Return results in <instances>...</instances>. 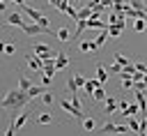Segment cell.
<instances>
[{
	"label": "cell",
	"mask_w": 147,
	"mask_h": 136,
	"mask_svg": "<svg viewBox=\"0 0 147 136\" xmlns=\"http://www.w3.org/2000/svg\"><path fill=\"white\" fill-rule=\"evenodd\" d=\"M60 106L69 113V115H74V118H83V108H80V104H76V101H67V99H62L60 101Z\"/></svg>",
	"instance_id": "1"
},
{
	"label": "cell",
	"mask_w": 147,
	"mask_h": 136,
	"mask_svg": "<svg viewBox=\"0 0 147 136\" xmlns=\"http://www.w3.org/2000/svg\"><path fill=\"white\" fill-rule=\"evenodd\" d=\"M23 32H25V35H30V37H32V35H39V32H51V35H57V32H53V30H48V28L39 25L37 21H34V23H30V25H23Z\"/></svg>",
	"instance_id": "2"
},
{
	"label": "cell",
	"mask_w": 147,
	"mask_h": 136,
	"mask_svg": "<svg viewBox=\"0 0 147 136\" xmlns=\"http://www.w3.org/2000/svg\"><path fill=\"white\" fill-rule=\"evenodd\" d=\"M30 48H32V53L41 55L44 60H46V58H55V55H57V53H53V51H51V46H48V44H34V46H30Z\"/></svg>",
	"instance_id": "3"
},
{
	"label": "cell",
	"mask_w": 147,
	"mask_h": 136,
	"mask_svg": "<svg viewBox=\"0 0 147 136\" xmlns=\"http://www.w3.org/2000/svg\"><path fill=\"white\" fill-rule=\"evenodd\" d=\"M18 92H21V88H18V90L7 92V95H5V99H2V108H16V104H18Z\"/></svg>",
	"instance_id": "4"
},
{
	"label": "cell",
	"mask_w": 147,
	"mask_h": 136,
	"mask_svg": "<svg viewBox=\"0 0 147 136\" xmlns=\"http://www.w3.org/2000/svg\"><path fill=\"white\" fill-rule=\"evenodd\" d=\"M28 67H30L32 71H41V69H44V58L37 55V53H30V55H28Z\"/></svg>",
	"instance_id": "5"
},
{
	"label": "cell",
	"mask_w": 147,
	"mask_h": 136,
	"mask_svg": "<svg viewBox=\"0 0 147 136\" xmlns=\"http://www.w3.org/2000/svg\"><path fill=\"white\" fill-rule=\"evenodd\" d=\"M5 25H16V28H23L25 23H23V16H21L18 12H9V14H7V18H5Z\"/></svg>",
	"instance_id": "6"
},
{
	"label": "cell",
	"mask_w": 147,
	"mask_h": 136,
	"mask_svg": "<svg viewBox=\"0 0 147 136\" xmlns=\"http://www.w3.org/2000/svg\"><path fill=\"white\" fill-rule=\"evenodd\" d=\"M28 118H30V113H28V111H23L21 115H16V118H14V122H11V127H14V129H21V127H23V124L28 122Z\"/></svg>",
	"instance_id": "7"
},
{
	"label": "cell",
	"mask_w": 147,
	"mask_h": 136,
	"mask_svg": "<svg viewBox=\"0 0 147 136\" xmlns=\"http://www.w3.org/2000/svg\"><path fill=\"white\" fill-rule=\"evenodd\" d=\"M124 25H126V23H108V32H110V37H119L122 30H124Z\"/></svg>",
	"instance_id": "8"
},
{
	"label": "cell",
	"mask_w": 147,
	"mask_h": 136,
	"mask_svg": "<svg viewBox=\"0 0 147 136\" xmlns=\"http://www.w3.org/2000/svg\"><path fill=\"white\" fill-rule=\"evenodd\" d=\"M55 67H57V69H67V67H69V58H67L64 53H57V55H55Z\"/></svg>",
	"instance_id": "9"
},
{
	"label": "cell",
	"mask_w": 147,
	"mask_h": 136,
	"mask_svg": "<svg viewBox=\"0 0 147 136\" xmlns=\"http://www.w3.org/2000/svg\"><path fill=\"white\" fill-rule=\"evenodd\" d=\"M83 30H87V18H80V21H76V30H74V39H78Z\"/></svg>",
	"instance_id": "10"
},
{
	"label": "cell",
	"mask_w": 147,
	"mask_h": 136,
	"mask_svg": "<svg viewBox=\"0 0 147 136\" xmlns=\"http://www.w3.org/2000/svg\"><path fill=\"white\" fill-rule=\"evenodd\" d=\"M108 74H110V71H108V67H106V65H96V78H99L101 83H106Z\"/></svg>",
	"instance_id": "11"
},
{
	"label": "cell",
	"mask_w": 147,
	"mask_h": 136,
	"mask_svg": "<svg viewBox=\"0 0 147 136\" xmlns=\"http://www.w3.org/2000/svg\"><path fill=\"white\" fill-rule=\"evenodd\" d=\"M96 85H101V81L96 78V81H92V78H87V83H85V92L90 95V99H92V95H94V90H96Z\"/></svg>",
	"instance_id": "12"
},
{
	"label": "cell",
	"mask_w": 147,
	"mask_h": 136,
	"mask_svg": "<svg viewBox=\"0 0 147 136\" xmlns=\"http://www.w3.org/2000/svg\"><path fill=\"white\" fill-rule=\"evenodd\" d=\"M119 108V101H115L113 97H106V106H103V111L106 113H113V111H117Z\"/></svg>",
	"instance_id": "13"
},
{
	"label": "cell",
	"mask_w": 147,
	"mask_h": 136,
	"mask_svg": "<svg viewBox=\"0 0 147 136\" xmlns=\"http://www.w3.org/2000/svg\"><path fill=\"white\" fill-rule=\"evenodd\" d=\"M21 12H25L32 21H39V18H41V12H39V9H32V7H21Z\"/></svg>",
	"instance_id": "14"
},
{
	"label": "cell",
	"mask_w": 147,
	"mask_h": 136,
	"mask_svg": "<svg viewBox=\"0 0 147 136\" xmlns=\"http://www.w3.org/2000/svg\"><path fill=\"white\" fill-rule=\"evenodd\" d=\"M46 88H48V85H44V83H41V85H32L28 92H30V97H41V95L46 92Z\"/></svg>",
	"instance_id": "15"
},
{
	"label": "cell",
	"mask_w": 147,
	"mask_h": 136,
	"mask_svg": "<svg viewBox=\"0 0 147 136\" xmlns=\"http://www.w3.org/2000/svg\"><path fill=\"white\" fill-rule=\"evenodd\" d=\"M101 85H103V83H101ZM101 85H96V90H94V95H92V101H106V90H103Z\"/></svg>",
	"instance_id": "16"
},
{
	"label": "cell",
	"mask_w": 147,
	"mask_h": 136,
	"mask_svg": "<svg viewBox=\"0 0 147 136\" xmlns=\"http://www.w3.org/2000/svg\"><path fill=\"white\" fill-rule=\"evenodd\" d=\"M37 122H39V124H51V122H55V118H53L51 113H39V115H37Z\"/></svg>",
	"instance_id": "17"
},
{
	"label": "cell",
	"mask_w": 147,
	"mask_h": 136,
	"mask_svg": "<svg viewBox=\"0 0 147 136\" xmlns=\"http://www.w3.org/2000/svg\"><path fill=\"white\" fill-rule=\"evenodd\" d=\"M96 41H80V51L83 53H90V51H96Z\"/></svg>",
	"instance_id": "18"
},
{
	"label": "cell",
	"mask_w": 147,
	"mask_h": 136,
	"mask_svg": "<svg viewBox=\"0 0 147 136\" xmlns=\"http://www.w3.org/2000/svg\"><path fill=\"white\" fill-rule=\"evenodd\" d=\"M57 39H60V41H69V39H71L69 28H60V30H57Z\"/></svg>",
	"instance_id": "19"
},
{
	"label": "cell",
	"mask_w": 147,
	"mask_h": 136,
	"mask_svg": "<svg viewBox=\"0 0 147 136\" xmlns=\"http://www.w3.org/2000/svg\"><path fill=\"white\" fill-rule=\"evenodd\" d=\"M18 88H21V90H30V88H32V81H30L28 76H18Z\"/></svg>",
	"instance_id": "20"
},
{
	"label": "cell",
	"mask_w": 147,
	"mask_h": 136,
	"mask_svg": "<svg viewBox=\"0 0 147 136\" xmlns=\"http://www.w3.org/2000/svg\"><path fill=\"white\" fill-rule=\"evenodd\" d=\"M67 90H69V92H74V95L78 92V85H76V81H74V74H69V76H67Z\"/></svg>",
	"instance_id": "21"
},
{
	"label": "cell",
	"mask_w": 147,
	"mask_h": 136,
	"mask_svg": "<svg viewBox=\"0 0 147 136\" xmlns=\"http://www.w3.org/2000/svg\"><path fill=\"white\" fill-rule=\"evenodd\" d=\"M129 129L136 131V134H140V120H136L133 115H129Z\"/></svg>",
	"instance_id": "22"
},
{
	"label": "cell",
	"mask_w": 147,
	"mask_h": 136,
	"mask_svg": "<svg viewBox=\"0 0 147 136\" xmlns=\"http://www.w3.org/2000/svg\"><path fill=\"white\" fill-rule=\"evenodd\" d=\"M108 35H110V32H108V28H106V30H101V35H99V37H96V39H94V41H96V46H99V48H101V46H103V44H106V39H108Z\"/></svg>",
	"instance_id": "23"
},
{
	"label": "cell",
	"mask_w": 147,
	"mask_h": 136,
	"mask_svg": "<svg viewBox=\"0 0 147 136\" xmlns=\"http://www.w3.org/2000/svg\"><path fill=\"white\" fill-rule=\"evenodd\" d=\"M145 25H147V18H136V21H133V30H136V32H142Z\"/></svg>",
	"instance_id": "24"
},
{
	"label": "cell",
	"mask_w": 147,
	"mask_h": 136,
	"mask_svg": "<svg viewBox=\"0 0 147 136\" xmlns=\"http://www.w3.org/2000/svg\"><path fill=\"white\" fill-rule=\"evenodd\" d=\"M138 111H140V106H138V104H129V108H126L122 115H124V118H129V115H136Z\"/></svg>",
	"instance_id": "25"
},
{
	"label": "cell",
	"mask_w": 147,
	"mask_h": 136,
	"mask_svg": "<svg viewBox=\"0 0 147 136\" xmlns=\"http://www.w3.org/2000/svg\"><path fill=\"white\" fill-rule=\"evenodd\" d=\"M90 16H92V7H90V5H87L85 9H78V21H80V18H90Z\"/></svg>",
	"instance_id": "26"
},
{
	"label": "cell",
	"mask_w": 147,
	"mask_h": 136,
	"mask_svg": "<svg viewBox=\"0 0 147 136\" xmlns=\"http://www.w3.org/2000/svg\"><path fill=\"white\" fill-rule=\"evenodd\" d=\"M41 104H44V106H51V104H53V95H51L48 90L41 95Z\"/></svg>",
	"instance_id": "27"
},
{
	"label": "cell",
	"mask_w": 147,
	"mask_h": 136,
	"mask_svg": "<svg viewBox=\"0 0 147 136\" xmlns=\"http://www.w3.org/2000/svg\"><path fill=\"white\" fill-rule=\"evenodd\" d=\"M74 81H76V85H78V88H85V83H87V78H85V76H80V74H74Z\"/></svg>",
	"instance_id": "28"
},
{
	"label": "cell",
	"mask_w": 147,
	"mask_h": 136,
	"mask_svg": "<svg viewBox=\"0 0 147 136\" xmlns=\"http://www.w3.org/2000/svg\"><path fill=\"white\" fill-rule=\"evenodd\" d=\"M94 122H96V120H92V118H87V120H83V127H85L87 131H94V127H96Z\"/></svg>",
	"instance_id": "29"
},
{
	"label": "cell",
	"mask_w": 147,
	"mask_h": 136,
	"mask_svg": "<svg viewBox=\"0 0 147 136\" xmlns=\"http://www.w3.org/2000/svg\"><path fill=\"white\" fill-rule=\"evenodd\" d=\"M115 62H119L122 67H126V65H129V58H124L122 53H115Z\"/></svg>",
	"instance_id": "30"
},
{
	"label": "cell",
	"mask_w": 147,
	"mask_h": 136,
	"mask_svg": "<svg viewBox=\"0 0 147 136\" xmlns=\"http://www.w3.org/2000/svg\"><path fill=\"white\" fill-rule=\"evenodd\" d=\"M113 9H115V12H122V9H124V2H122V0H115V2H113Z\"/></svg>",
	"instance_id": "31"
},
{
	"label": "cell",
	"mask_w": 147,
	"mask_h": 136,
	"mask_svg": "<svg viewBox=\"0 0 147 136\" xmlns=\"http://www.w3.org/2000/svg\"><path fill=\"white\" fill-rule=\"evenodd\" d=\"M101 131H106V134H108V131H117V124H113V122H108V124H106V127H103Z\"/></svg>",
	"instance_id": "32"
},
{
	"label": "cell",
	"mask_w": 147,
	"mask_h": 136,
	"mask_svg": "<svg viewBox=\"0 0 147 136\" xmlns=\"http://www.w3.org/2000/svg\"><path fill=\"white\" fill-rule=\"evenodd\" d=\"M2 51H5V53H7V55H11V53H14V51H16V48H14V46H11V44H5V46H2Z\"/></svg>",
	"instance_id": "33"
},
{
	"label": "cell",
	"mask_w": 147,
	"mask_h": 136,
	"mask_svg": "<svg viewBox=\"0 0 147 136\" xmlns=\"http://www.w3.org/2000/svg\"><path fill=\"white\" fill-rule=\"evenodd\" d=\"M136 69L142 71V74H147V65H145V62H136Z\"/></svg>",
	"instance_id": "34"
},
{
	"label": "cell",
	"mask_w": 147,
	"mask_h": 136,
	"mask_svg": "<svg viewBox=\"0 0 147 136\" xmlns=\"http://www.w3.org/2000/svg\"><path fill=\"white\" fill-rule=\"evenodd\" d=\"M131 7H136V9H145V5H142L140 0H131Z\"/></svg>",
	"instance_id": "35"
},
{
	"label": "cell",
	"mask_w": 147,
	"mask_h": 136,
	"mask_svg": "<svg viewBox=\"0 0 147 136\" xmlns=\"http://www.w3.org/2000/svg\"><path fill=\"white\" fill-rule=\"evenodd\" d=\"M51 81H53V76H46V74L41 76V83H44V85H51Z\"/></svg>",
	"instance_id": "36"
},
{
	"label": "cell",
	"mask_w": 147,
	"mask_h": 136,
	"mask_svg": "<svg viewBox=\"0 0 147 136\" xmlns=\"http://www.w3.org/2000/svg\"><path fill=\"white\" fill-rule=\"evenodd\" d=\"M37 23H39V25H44V28H48V18H46V16H41Z\"/></svg>",
	"instance_id": "37"
},
{
	"label": "cell",
	"mask_w": 147,
	"mask_h": 136,
	"mask_svg": "<svg viewBox=\"0 0 147 136\" xmlns=\"http://www.w3.org/2000/svg\"><path fill=\"white\" fill-rule=\"evenodd\" d=\"M126 108H129V101H124V99H122V101H119V111H122V113H124V111H126Z\"/></svg>",
	"instance_id": "38"
},
{
	"label": "cell",
	"mask_w": 147,
	"mask_h": 136,
	"mask_svg": "<svg viewBox=\"0 0 147 136\" xmlns=\"http://www.w3.org/2000/svg\"><path fill=\"white\" fill-rule=\"evenodd\" d=\"M7 7H9V5H7V0H2V2H0V12H7Z\"/></svg>",
	"instance_id": "39"
},
{
	"label": "cell",
	"mask_w": 147,
	"mask_h": 136,
	"mask_svg": "<svg viewBox=\"0 0 147 136\" xmlns=\"http://www.w3.org/2000/svg\"><path fill=\"white\" fill-rule=\"evenodd\" d=\"M60 2H62V0H48V5H53V7H57Z\"/></svg>",
	"instance_id": "40"
},
{
	"label": "cell",
	"mask_w": 147,
	"mask_h": 136,
	"mask_svg": "<svg viewBox=\"0 0 147 136\" xmlns=\"http://www.w3.org/2000/svg\"><path fill=\"white\" fill-rule=\"evenodd\" d=\"M14 2H16L18 7H25V0H14Z\"/></svg>",
	"instance_id": "41"
},
{
	"label": "cell",
	"mask_w": 147,
	"mask_h": 136,
	"mask_svg": "<svg viewBox=\"0 0 147 136\" xmlns=\"http://www.w3.org/2000/svg\"><path fill=\"white\" fill-rule=\"evenodd\" d=\"M142 83H145V85H147V74H145V76H142Z\"/></svg>",
	"instance_id": "42"
},
{
	"label": "cell",
	"mask_w": 147,
	"mask_h": 136,
	"mask_svg": "<svg viewBox=\"0 0 147 136\" xmlns=\"http://www.w3.org/2000/svg\"><path fill=\"white\" fill-rule=\"evenodd\" d=\"M71 2H74V5H76V2H78V0H71Z\"/></svg>",
	"instance_id": "43"
},
{
	"label": "cell",
	"mask_w": 147,
	"mask_h": 136,
	"mask_svg": "<svg viewBox=\"0 0 147 136\" xmlns=\"http://www.w3.org/2000/svg\"><path fill=\"white\" fill-rule=\"evenodd\" d=\"M122 2H131V0H122Z\"/></svg>",
	"instance_id": "44"
}]
</instances>
